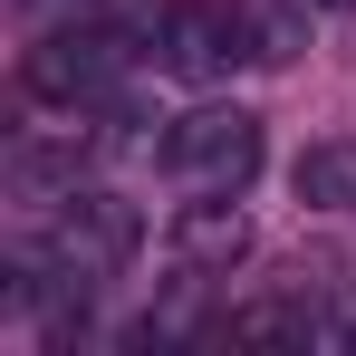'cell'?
<instances>
[{"label":"cell","instance_id":"1","mask_svg":"<svg viewBox=\"0 0 356 356\" xmlns=\"http://www.w3.org/2000/svg\"><path fill=\"white\" fill-rule=\"evenodd\" d=\"M135 58H145V49L125 39L116 19H67V29H49V39L19 58V87H29L39 106H77V116H87V106L116 97V77Z\"/></svg>","mask_w":356,"mask_h":356},{"label":"cell","instance_id":"2","mask_svg":"<svg viewBox=\"0 0 356 356\" xmlns=\"http://www.w3.org/2000/svg\"><path fill=\"white\" fill-rule=\"evenodd\" d=\"M260 116L250 106H183L164 125V174L183 193H250L260 183Z\"/></svg>","mask_w":356,"mask_h":356},{"label":"cell","instance_id":"3","mask_svg":"<svg viewBox=\"0 0 356 356\" xmlns=\"http://www.w3.org/2000/svg\"><path fill=\"white\" fill-rule=\"evenodd\" d=\"M49 260H58L77 289H97V280H116L125 260L145 250V212L125 202V193H67L58 222H49V241H39Z\"/></svg>","mask_w":356,"mask_h":356},{"label":"cell","instance_id":"4","mask_svg":"<svg viewBox=\"0 0 356 356\" xmlns=\"http://www.w3.org/2000/svg\"><path fill=\"white\" fill-rule=\"evenodd\" d=\"M154 58L174 67V77H193V87H202V77H232V67L250 58V19H241V10H212V0H193V10L164 19V49H154Z\"/></svg>","mask_w":356,"mask_h":356},{"label":"cell","instance_id":"5","mask_svg":"<svg viewBox=\"0 0 356 356\" xmlns=\"http://www.w3.org/2000/svg\"><path fill=\"white\" fill-rule=\"evenodd\" d=\"M174 260L183 270H241L250 260V212L241 193H193L174 212Z\"/></svg>","mask_w":356,"mask_h":356},{"label":"cell","instance_id":"6","mask_svg":"<svg viewBox=\"0 0 356 356\" xmlns=\"http://www.w3.org/2000/svg\"><path fill=\"white\" fill-rule=\"evenodd\" d=\"M289 183H298V202H308V212H356V135L308 145V154L289 164Z\"/></svg>","mask_w":356,"mask_h":356},{"label":"cell","instance_id":"7","mask_svg":"<svg viewBox=\"0 0 356 356\" xmlns=\"http://www.w3.org/2000/svg\"><path fill=\"white\" fill-rule=\"evenodd\" d=\"M232 337L241 347H318V308L308 298H250V308H232Z\"/></svg>","mask_w":356,"mask_h":356},{"label":"cell","instance_id":"8","mask_svg":"<svg viewBox=\"0 0 356 356\" xmlns=\"http://www.w3.org/2000/svg\"><path fill=\"white\" fill-rule=\"evenodd\" d=\"M318 347H356V308H318Z\"/></svg>","mask_w":356,"mask_h":356},{"label":"cell","instance_id":"9","mask_svg":"<svg viewBox=\"0 0 356 356\" xmlns=\"http://www.w3.org/2000/svg\"><path fill=\"white\" fill-rule=\"evenodd\" d=\"M19 10H29V19H49V10H67V0H19Z\"/></svg>","mask_w":356,"mask_h":356},{"label":"cell","instance_id":"10","mask_svg":"<svg viewBox=\"0 0 356 356\" xmlns=\"http://www.w3.org/2000/svg\"><path fill=\"white\" fill-rule=\"evenodd\" d=\"M308 10H356V0H308Z\"/></svg>","mask_w":356,"mask_h":356}]
</instances>
